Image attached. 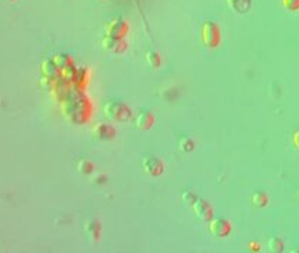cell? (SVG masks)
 Returning a JSON list of instances; mask_svg holds the SVG:
<instances>
[{
  "instance_id": "2e32d148",
  "label": "cell",
  "mask_w": 299,
  "mask_h": 253,
  "mask_svg": "<svg viewBox=\"0 0 299 253\" xmlns=\"http://www.w3.org/2000/svg\"><path fill=\"white\" fill-rule=\"evenodd\" d=\"M77 172L82 173V175H90L93 172V163L87 159H82L79 163H77Z\"/></svg>"
},
{
  "instance_id": "30bf717a",
  "label": "cell",
  "mask_w": 299,
  "mask_h": 253,
  "mask_svg": "<svg viewBox=\"0 0 299 253\" xmlns=\"http://www.w3.org/2000/svg\"><path fill=\"white\" fill-rule=\"evenodd\" d=\"M211 231L217 236H226L230 231V225L224 220H214L211 222Z\"/></svg>"
},
{
  "instance_id": "d6986e66",
  "label": "cell",
  "mask_w": 299,
  "mask_h": 253,
  "mask_svg": "<svg viewBox=\"0 0 299 253\" xmlns=\"http://www.w3.org/2000/svg\"><path fill=\"white\" fill-rule=\"evenodd\" d=\"M268 246H270V249H271V251H275V252H279V251H282V243H281V241H279V239H277V238H273V239H270V242H268Z\"/></svg>"
},
{
  "instance_id": "3957f363",
  "label": "cell",
  "mask_w": 299,
  "mask_h": 253,
  "mask_svg": "<svg viewBox=\"0 0 299 253\" xmlns=\"http://www.w3.org/2000/svg\"><path fill=\"white\" fill-rule=\"evenodd\" d=\"M201 34H202V41L206 47H217L219 42V30L214 23L211 21L204 23Z\"/></svg>"
},
{
  "instance_id": "9a60e30c",
  "label": "cell",
  "mask_w": 299,
  "mask_h": 253,
  "mask_svg": "<svg viewBox=\"0 0 299 253\" xmlns=\"http://www.w3.org/2000/svg\"><path fill=\"white\" fill-rule=\"evenodd\" d=\"M94 132H96V137L103 138V139L114 137V128L110 126H105V124H100L94 129Z\"/></svg>"
},
{
  "instance_id": "6da1fadb",
  "label": "cell",
  "mask_w": 299,
  "mask_h": 253,
  "mask_svg": "<svg viewBox=\"0 0 299 253\" xmlns=\"http://www.w3.org/2000/svg\"><path fill=\"white\" fill-rule=\"evenodd\" d=\"M63 114L72 123L83 124L90 117V103L80 92L71 93L63 100Z\"/></svg>"
},
{
  "instance_id": "5bb4252c",
  "label": "cell",
  "mask_w": 299,
  "mask_h": 253,
  "mask_svg": "<svg viewBox=\"0 0 299 253\" xmlns=\"http://www.w3.org/2000/svg\"><path fill=\"white\" fill-rule=\"evenodd\" d=\"M153 124V117L150 113H141L139 116L136 117V126L138 128H149Z\"/></svg>"
},
{
  "instance_id": "8fae6325",
  "label": "cell",
  "mask_w": 299,
  "mask_h": 253,
  "mask_svg": "<svg viewBox=\"0 0 299 253\" xmlns=\"http://www.w3.org/2000/svg\"><path fill=\"white\" fill-rule=\"evenodd\" d=\"M53 62H55V65L61 69V72H62L63 69H66L68 66H71V65H73V61L72 58L68 55V53H56L53 58Z\"/></svg>"
},
{
  "instance_id": "44dd1931",
  "label": "cell",
  "mask_w": 299,
  "mask_h": 253,
  "mask_svg": "<svg viewBox=\"0 0 299 253\" xmlns=\"http://www.w3.org/2000/svg\"><path fill=\"white\" fill-rule=\"evenodd\" d=\"M285 7L289 10H297L299 9V0H284Z\"/></svg>"
},
{
  "instance_id": "5b68a950",
  "label": "cell",
  "mask_w": 299,
  "mask_h": 253,
  "mask_svg": "<svg viewBox=\"0 0 299 253\" xmlns=\"http://www.w3.org/2000/svg\"><path fill=\"white\" fill-rule=\"evenodd\" d=\"M126 31H128V25L121 19H114V20H111L107 24V35L123 38L125 34H126Z\"/></svg>"
},
{
  "instance_id": "ac0fdd59",
  "label": "cell",
  "mask_w": 299,
  "mask_h": 253,
  "mask_svg": "<svg viewBox=\"0 0 299 253\" xmlns=\"http://www.w3.org/2000/svg\"><path fill=\"white\" fill-rule=\"evenodd\" d=\"M146 61H148V63H149L150 66L157 68V66L160 65V56H159V53L155 52V51H149V52L146 53Z\"/></svg>"
},
{
  "instance_id": "603a6c76",
  "label": "cell",
  "mask_w": 299,
  "mask_h": 253,
  "mask_svg": "<svg viewBox=\"0 0 299 253\" xmlns=\"http://www.w3.org/2000/svg\"><path fill=\"white\" fill-rule=\"evenodd\" d=\"M295 144H297V145H298V148H299V132H298V134H295Z\"/></svg>"
},
{
  "instance_id": "277c9868",
  "label": "cell",
  "mask_w": 299,
  "mask_h": 253,
  "mask_svg": "<svg viewBox=\"0 0 299 253\" xmlns=\"http://www.w3.org/2000/svg\"><path fill=\"white\" fill-rule=\"evenodd\" d=\"M101 45H103L104 50L114 53H121L126 50V44L123 38H117V37H111V35H105L101 40Z\"/></svg>"
},
{
  "instance_id": "4fadbf2b",
  "label": "cell",
  "mask_w": 299,
  "mask_h": 253,
  "mask_svg": "<svg viewBox=\"0 0 299 253\" xmlns=\"http://www.w3.org/2000/svg\"><path fill=\"white\" fill-rule=\"evenodd\" d=\"M72 83L76 86V89L82 90L84 87V84L87 83V71L84 68H80L77 69V72L75 75V79L72 80Z\"/></svg>"
},
{
  "instance_id": "9c48e42d",
  "label": "cell",
  "mask_w": 299,
  "mask_h": 253,
  "mask_svg": "<svg viewBox=\"0 0 299 253\" xmlns=\"http://www.w3.org/2000/svg\"><path fill=\"white\" fill-rule=\"evenodd\" d=\"M69 80L68 79H65L63 76H61V77H58L56 80H55V87H53V90H55V95H56V97L58 99H61V100H65L66 97H68V93H69Z\"/></svg>"
},
{
  "instance_id": "7402d4cb",
  "label": "cell",
  "mask_w": 299,
  "mask_h": 253,
  "mask_svg": "<svg viewBox=\"0 0 299 253\" xmlns=\"http://www.w3.org/2000/svg\"><path fill=\"white\" fill-rule=\"evenodd\" d=\"M183 200L187 201V202H196V196L193 194V193H190V191H187V193H184V196H183Z\"/></svg>"
},
{
  "instance_id": "e0dca14e",
  "label": "cell",
  "mask_w": 299,
  "mask_h": 253,
  "mask_svg": "<svg viewBox=\"0 0 299 253\" xmlns=\"http://www.w3.org/2000/svg\"><path fill=\"white\" fill-rule=\"evenodd\" d=\"M86 232H87L93 239H97L99 235H100V225H99V222H87V224H86Z\"/></svg>"
},
{
  "instance_id": "ffe728a7",
  "label": "cell",
  "mask_w": 299,
  "mask_h": 253,
  "mask_svg": "<svg viewBox=\"0 0 299 253\" xmlns=\"http://www.w3.org/2000/svg\"><path fill=\"white\" fill-rule=\"evenodd\" d=\"M193 147H194V144H193V141H191L190 138H183V139L180 141V148H181L183 151H191Z\"/></svg>"
},
{
  "instance_id": "8992f818",
  "label": "cell",
  "mask_w": 299,
  "mask_h": 253,
  "mask_svg": "<svg viewBox=\"0 0 299 253\" xmlns=\"http://www.w3.org/2000/svg\"><path fill=\"white\" fill-rule=\"evenodd\" d=\"M42 74H44V76L47 77V79H50V80H52V82H55L58 77H61L62 76V72H61V69L55 65V62H53V59H47V61H44L42 62Z\"/></svg>"
},
{
  "instance_id": "ba28073f",
  "label": "cell",
  "mask_w": 299,
  "mask_h": 253,
  "mask_svg": "<svg viewBox=\"0 0 299 253\" xmlns=\"http://www.w3.org/2000/svg\"><path fill=\"white\" fill-rule=\"evenodd\" d=\"M194 211L196 214L201 218V220H211L212 218V210L209 207V204L204 200H196L194 202Z\"/></svg>"
},
{
  "instance_id": "7c38bea8",
  "label": "cell",
  "mask_w": 299,
  "mask_h": 253,
  "mask_svg": "<svg viewBox=\"0 0 299 253\" xmlns=\"http://www.w3.org/2000/svg\"><path fill=\"white\" fill-rule=\"evenodd\" d=\"M230 9L237 13H246L250 9V0H227Z\"/></svg>"
},
{
  "instance_id": "7a4b0ae2",
  "label": "cell",
  "mask_w": 299,
  "mask_h": 253,
  "mask_svg": "<svg viewBox=\"0 0 299 253\" xmlns=\"http://www.w3.org/2000/svg\"><path fill=\"white\" fill-rule=\"evenodd\" d=\"M104 113L114 121H128L131 118V110L123 103H107L104 105Z\"/></svg>"
},
{
  "instance_id": "52a82bcc",
  "label": "cell",
  "mask_w": 299,
  "mask_h": 253,
  "mask_svg": "<svg viewBox=\"0 0 299 253\" xmlns=\"http://www.w3.org/2000/svg\"><path fill=\"white\" fill-rule=\"evenodd\" d=\"M144 170L150 176H159L163 173V163L157 158H146L142 163Z\"/></svg>"
},
{
  "instance_id": "cb8c5ba5",
  "label": "cell",
  "mask_w": 299,
  "mask_h": 253,
  "mask_svg": "<svg viewBox=\"0 0 299 253\" xmlns=\"http://www.w3.org/2000/svg\"><path fill=\"white\" fill-rule=\"evenodd\" d=\"M9 1H14V0H9Z\"/></svg>"
}]
</instances>
